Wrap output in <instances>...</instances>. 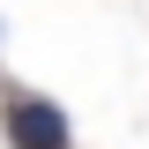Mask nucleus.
<instances>
[{"label": "nucleus", "mask_w": 149, "mask_h": 149, "mask_svg": "<svg viewBox=\"0 0 149 149\" xmlns=\"http://www.w3.org/2000/svg\"><path fill=\"white\" fill-rule=\"evenodd\" d=\"M8 142H15V149H74V134H67V112H60V104L15 97V104H8Z\"/></svg>", "instance_id": "f257e3e1"}]
</instances>
